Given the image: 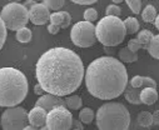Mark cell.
Here are the masks:
<instances>
[{"mask_svg": "<svg viewBox=\"0 0 159 130\" xmlns=\"http://www.w3.org/2000/svg\"><path fill=\"white\" fill-rule=\"evenodd\" d=\"M35 76L47 94L59 98L71 95L85 76L83 61L68 48H52L39 58Z\"/></svg>", "mask_w": 159, "mask_h": 130, "instance_id": "6da1fadb", "label": "cell"}, {"mask_svg": "<svg viewBox=\"0 0 159 130\" xmlns=\"http://www.w3.org/2000/svg\"><path fill=\"white\" fill-rule=\"evenodd\" d=\"M85 86L90 95L100 100L120 96L128 86L125 65L113 56H102L93 60L85 71Z\"/></svg>", "mask_w": 159, "mask_h": 130, "instance_id": "7a4b0ae2", "label": "cell"}, {"mask_svg": "<svg viewBox=\"0 0 159 130\" xmlns=\"http://www.w3.org/2000/svg\"><path fill=\"white\" fill-rule=\"evenodd\" d=\"M28 79L15 68H0V106L15 108L26 98Z\"/></svg>", "mask_w": 159, "mask_h": 130, "instance_id": "3957f363", "label": "cell"}, {"mask_svg": "<svg viewBox=\"0 0 159 130\" xmlns=\"http://www.w3.org/2000/svg\"><path fill=\"white\" fill-rule=\"evenodd\" d=\"M95 119L99 130H128L132 123L127 106L116 101L103 104L98 109Z\"/></svg>", "mask_w": 159, "mask_h": 130, "instance_id": "277c9868", "label": "cell"}, {"mask_svg": "<svg viewBox=\"0 0 159 130\" xmlns=\"http://www.w3.org/2000/svg\"><path fill=\"white\" fill-rule=\"evenodd\" d=\"M97 40L105 48H114L122 44L125 39L127 30L124 21L116 16H104L95 25Z\"/></svg>", "mask_w": 159, "mask_h": 130, "instance_id": "5b68a950", "label": "cell"}, {"mask_svg": "<svg viewBox=\"0 0 159 130\" xmlns=\"http://www.w3.org/2000/svg\"><path fill=\"white\" fill-rule=\"evenodd\" d=\"M0 16H2L7 29L18 31L23 28L29 21V10L24 7V4L20 3H9L3 7L2 11H0Z\"/></svg>", "mask_w": 159, "mask_h": 130, "instance_id": "8992f818", "label": "cell"}, {"mask_svg": "<svg viewBox=\"0 0 159 130\" xmlns=\"http://www.w3.org/2000/svg\"><path fill=\"white\" fill-rule=\"evenodd\" d=\"M70 39L73 44L79 48H90L97 43L95 26L93 23L78 21L70 30Z\"/></svg>", "mask_w": 159, "mask_h": 130, "instance_id": "52a82bcc", "label": "cell"}, {"mask_svg": "<svg viewBox=\"0 0 159 130\" xmlns=\"http://www.w3.org/2000/svg\"><path fill=\"white\" fill-rule=\"evenodd\" d=\"M3 130H23L28 126V111L21 106L8 108L0 116Z\"/></svg>", "mask_w": 159, "mask_h": 130, "instance_id": "ba28073f", "label": "cell"}, {"mask_svg": "<svg viewBox=\"0 0 159 130\" xmlns=\"http://www.w3.org/2000/svg\"><path fill=\"white\" fill-rule=\"evenodd\" d=\"M73 120L71 113L65 106H58L48 113L47 126L50 130H70Z\"/></svg>", "mask_w": 159, "mask_h": 130, "instance_id": "9c48e42d", "label": "cell"}, {"mask_svg": "<svg viewBox=\"0 0 159 130\" xmlns=\"http://www.w3.org/2000/svg\"><path fill=\"white\" fill-rule=\"evenodd\" d=\"M49 19L50 10L43 3H36L31 9H29V20L34 25H44Z\"/></svg>", "mask_w": 159, "mask_h": 130, "instance_id": "30bf717a", "label": "cell"}, {"mask_svg": "<svg viewBox=\"0 0 159 130\" xmlns=\"http://www.w3.org/2000/svg\"><path fill=\"white\" fill-rule=\"evenodd\" d=\"M35 106H39V108H43L44 110H47L48 113L50 110H53L54 108H58V106H65V100L63 98H59V96H55V95H52V94H44L43 96H40L36 103H35ZM66 108V106H65Z\"/></svg>", "mask_w": 159, "mask_h": 130, "instance_id": "8fae6325", "label": "cell"}, {"mask_svg": "<svg viewBox=\"0 0 159 130\" xmlns=\"http://www.w3.org/2000/svg\"><path fill=\"white\" fill-rule=\"evenodd\" d=\"M47 116H48V111L44 110L43 108H39V106H34L28 113L29 124L38 128V129H40V128L47 125Z\"/></svg>", "mask_w": 159, "mask_h": 130, "instance_id": "7c38bea8", "label": "cell"}, {"mask_svg": "<svg viewBox=\"0 0 159 130\" xmlns=\"http://www.w3.org/2000/svg\"><path fill=\"white\" fill-rule=\"evenodd\" d=\"M50 24L58 25L60 29H66L71 23V15L68 11H57L50 14Z\"/></svg>", "mask_w": 159, "mask_h": 130, "instance_id": "4fadbf2b", "label": "cell"}, {"mask_svg": "<svg viewBox=\"0 0 159 130\" xmlns=\"http://www.w3.org/2000/svg\"><path fill=\"white\" fill-rule=\"evenodd\" d=\"M140 93H142V89H135V88H133V86L128 85L125 92H124V98H125L127 101H129L133 105H140L142 104Z\"/></svg>", "mask_w": 159, "mask_h": 130, "instance_id": "5bb4252c", "label": "cell"}, {"mask_svg": "<svg viewBox=\"0 0 159 130\" xmlns=\"http://www.w3.org/2000/svg\"><path fill=\"white\" fill-rule=\"evenodd\" d=\"M140 100H142V104L153 105L158 100V92H157V89H153V88H144V89H142Z\"/></svg>", "mask_w": 159, "mask_h": 130, "instance_id": "9a60e30c", "label": "cell"}, {"mask_svg": "<svg viewBox=\"0 0 159 130\" xmlns=\"http://www.w3.org/2000/svg\"><path fill=\"white\" fill-rule=\"evenodd\" d=\"M153 36H154L153 33H152L150 30H147V29L140 30V31L138 33L137 40L139 41V44H140L142 49H147V50H148V48H149V45H150V41H152Z\"/></svg>", "mask_w": 159, "mask_h": 130, "instance_id": "2e32d148", "label": "cell"}, {"mask_svg": "<svg viewBox=\"0 0 159 130\" xmlns=\"http://www.w3.org/2000/svg\"><path fill=\"white\" fill-rule=\"evenodd\" d=\"M135 121L143 128H150L153 125V114L149 111H140L137 115Z\"/></svg>", "mask_w": 159, "mask_h": 130, "instance_id": "e0dca14e", "label": "cell"}, {"mask_svg": "<svg viewBox=\"0 0 159 130\" xmlns=\"http://www.w3.org/2000/svg\"><path fill=\"white\" fill-rule=\"evenodd\" d=\"M119 59H120L122 63H134L138 60V54L130 52L128 47H125L119 50Z\"/></svg>", "mask_w": 159, "mask_h": 130, "instance_id": "ac0fdd59", "label": "cell"}, {"mask_svg": "<svg viewBox=\"0 0 159 130\" xmlns=\"http://www.w3.org/2000/svg\"><path fill=\"white\" fill-rule=\"evenodd\" d=\"M64 100H65V106L70 110H78L83 105V100L79 95H69Z\"/></svg>", "mask_w": 159, "mask_h": 130, "instance_id": "d6986e66", "label": "cell"}, {"mask_svg": "<svg viewBox=\"0 0 159 130\" xmlns=\"http://www.w3.org/2000/svg\"><path fill=\"white\" fill-rule=\"evenodd\" d=\"M157 9L153 7V5H147L144 8V10L142 11V19L145 21V23H154L155 19H157Z\"/></svg>", "mask_w": 159, "mask_h": 130, "instance_id": "ffe728a7", "label": "cell"}, {"mask_svg": "<svg viewBox=\"0 0 159 130\" xmlns=\"http://www.w3.org/2000/svg\"><path fill=\"white\" fill-rule=\"evenodd\" d=\"M124 26H125V30L128 34H135L139 31V21L133 18V16H129L124 20Z\"/></svg>", "mask_w": 159, "mask_h": 130, "instance_id": "44dd1931", "label": "cell"}, {"mask_svg": "<svg viewBox=\"0 0 159 130\" xmlns=\"http://www.w3.org/2000/svg\"><path fill=\"white\" fill-rule=\"evenodd\" d=\"M148 53L152 58L159 59V34L153 36V39L150 41V45L148 48Z\"/></svg>", "mask_w": 159, "mask_h": 130, "instance_id": "7402d4cb", "label": "cell"}, {"mask_svg": "<svg viewBox=\"0 0 159 130\" xmlns=\"http://www.w3.org/2000/svg\"><path fill=\"white\" fill-rule=\"evenodd\" d=\"M94 111L90 108H83L80 109V113H79V120H80L83 124H90L94 120Z\"/></svg>", "mask_w": 159, "mask_h": 130, "instance_id": "603a6c76", "label": "cell"}, {"mask_svg": "<svg viewBox=\"0 0 159 130\" xmlns=\"http://www.w3.org/2000/svg\"><path fill=\"white\" fill-rule=\"evenodd\" d=\"M15 38H16L18 41L23 43V44H25V43H29L31 40V30L25 26V28H23V29H20V30L16 31Z\"/></svg>", "mask_w": 159, "mask_h": 130, "instance_id": "cb8c5ba5", "label": "cell"}, {"mask_svg": "<svg viewBox=\"0 0 159 130\" xmlns=\"http://www.w3.org/2000/svg\"><path fill=\"white\" fill-rule=\"evenodd\" d=\"M43 4L49 10H53L54 13H57V11H60V9L65 5V2L64 0H44Z\"/></svg>", "mask_w": 159, "mask_h": 130, "instance_id": "d4e9b609", "label": "cell"}, {"mask_svg": "<svg viewBox=\"0 0 159 130\" xmlns=\"http://www.w3.org/2000/svg\"><path fill=\"white\" fill-rule=\"evenodd\" d=\"M7 36H8V29H7L3 19H2V16H0V50H2V48L5 44Z\"/></svg>", "mask_w": 159, "mask_h": 130, "instance_id": "484cf974", "label": "cell"}, {"mask_svg": "<svg viewBox=\"0 0 159 130\" xmlns=\"http://www.w3.org/2000/svg\"><path fill=\"white\" fill-rule=\"evenodd\" d=\"M98 19V11L94 9V8H88L85 11H84V21H88V23H93Z\"/></svg>", "mask_w": 159, "mask_h": 130, "instance_id": "4316f807", "label": "cell"}, {"mask_svg": "<svg viewBox=\"0 0 159 130\" xmlns=\"http://www.w3.org/2000/svg\"><path fill=\"white\" fill-rule=\"evenodd\" d=\"M122 14V9L119 8L118 5H108L107 9H105V16H116L119 18V15Z\"/></svg>", "mask_w": 159, "mask_h": 130, "instance_id": "83f0119b", "label": "cell"}, {"mask_svg": "<svg viewBox=\"0 0 159 130\" xmlns=\"http://www.w3.org/2000/svg\"><path fill=\"white\" fill-rule=\"evenodd\" d=\"M125 3L134 14H139L142 11V2L140 0H127Z\"/></svg>", "mask_w": 159, "mask_h": 130, "instance_id": "f1b7e54d", "label": "cell"}, {"mask_svg": "<svg viewBox=\"0 0 159 130\" xmlns=\"http://www.w3.org/2000/svg\"><path fill=\"white\" fill-rule=\"evenodd\" d=\"M130 86L135 89H143V76H133L132 80H130Z\"/></svg>", "mask_w": 159, "mask_h": 130, "instance_id": "f546056e", "label": "cell"}, {"mask_svg": "<svg viewBox=\"0 0 159 130\" xmlns=\"http://www.w3.org/2000/svg\"><path fill=\"white\" fill-rule=\"evenodd\" d=\"M128 49H129L130 52H133V53H137L139 49H142V47H140V44H139V41L137 40V38H135V39H130V40L128 41Z\"/></svg>", "mask_w": 159, "mask_h": 130, "instance_id": "4dcf8cb0", "label": "cell"}, {"mask_svg": "<svg viewBox=\"0 0 159 130\" xmlns=\"http://www.w3.org/2000/svg\"><path fill=\"white\" fill-rule=\"evenodd\" d=\"M144 88H153V89H157V83L155 80H153L152 78H148V76H143V89Z\"/></svg>", "mask_w": 159, "mask_h": 130, "instance_id": "1f68e13d", "label": "cell"}, {"mask_svg": "<svg viewBox=\"0 0 159 130\" xmlns=\"http://www.w3.org/2000/svg\"><path fill=\"white\" fill-rule=\"evenodd\" d=\"M71 3L79 4V5H92V4H95V0H71Z\"/></svg>", "mask_w": 159, "mask_h": 130, "instance_id": "d6a6232c", "label": "cell"}, {"mask_svg": "<svg viewBox=\"0 0 159 130\" xmlns=\"http://www.w3.org/2000/svg\"><path fill=\"white\" fill-rule=\"evenodd\" d=\"M128 130H150V128H143L137 121H133V123H130V126Z\"/></svg>", "mask_w": 159, "mask_h": 130, "instance_id": "836d02e7", "label": "cell"}, {"mask_svg": "<svg viewBox=\"0 0 159 130\" xmlns=\"http://www.w3.org/2000/svg\"><path fill=\"white\" fill-rule=\"evenodd\" d=\"M48 31H49L50 34L55 35V34H58V33L60 31V28H59L58 25H54V24H49V25H48Z\"/></svg>", "mask_w": 159, "mask_h": 130, "instance_id": "e575fe53", "label": "cell"}, {"mask_svg": "<svg viewBox=\"0 0 159 130\" xmlns=\"http://www.w3.org/2000/svg\"><path fill=\"white\" fill-rule=\"evenodd\" d=\"M34 93H35L36 95H40V96H43L45 92L43 90V88L40 86V84H36V85L34 86Z\"/></svg>", "mask_w": 159, "mask_h": 130, "instance_id": "d590c367", "label": "cell"}, {"mask_svg": "<svg viewBox=\"0 0 159 130\" xmlns=\"http://www.w3.org/2000/svg\"><path fill=\"white\" fill-rule=\"evenodd\" d=\"M153 124L154 125H159V110H155L153 113Z\"/></svg>", "mask_w": 159, "mask_h": 130, "instance_id": "8d00e7d4", "label": "cell"}, {"mask_svg": "<svg viewBox=\"0 0 159 130\" xmlns=\"http://www.w3.org/2000/svg\"><path fill=\"white\" fill-rule=\"evenodd\" d=\"M35 4H36V2H34V0H28V2H25V3H24V7L29 10V9H31Z\"/></svg>", "mask_w": 159, "mask_h": 130, "instance_id": "74e56055", "label": "cell"}, {"mask_svg": "<svg viewBox=\"0 0 159 130\" xmlns=\"http://www.w3.org/2000/svg\"><path fill=\"white\" fill-rule=\"evenodd\" d=\"M23 130H40V129H38V128H35V126H33V125H28V126H25Z\"/></svg>", "mask_w": 159, "mask_h": 130, "instance_id": "f35d334b", "label": "cell"}, {"mask_svg": "<svg viewBox=\"0 0 159 130\" xmlns=\"http://www.w3.org/2000/svg\"><path fill=\"white\" fill-rule=\"evenodd\" d=\"M154 25H155V28L159 30V14L157 15V19H155V21H154Z\"/></svg>", "mask_w": 159, "mask_h": 130, "instance_id": "ab89813d", "label": "cell"}, {"mask_svg": "<svg viewBox=\"0 0 159 130\" xmlns=\"http://www.w3.org/2000/svg\"><path fill=\"white\" fill-rule=\"evenodd\" d=\"M122 3V0H114L113 2V4H120Z\"/></svg>", "mask_w": 159, "mask_h": 130, "instance_id": "60d3db41", "label": "cell"}, {"mask_svg": "<svg viewBox=\"0 0 159 130\" xmlns=\"http://www.w3.org/2000/svg\"><path fill=\"white\" fill-rule=\"evenodd\" d=\"M40 130H50V129H49V128H48V126L45 125V126H43V128H40Z\"/></svg>", "mask_w": 159, "mask_h": 130, "instance_id": "b9f144b4", "label": "cell"}, {"mask_svg": "<svg viewBox=\"0 0 159 130\" xmlns=\"http://www.w3.org/2000/svg\"><path fill=\"white\" fill-rule=\"evenodd\" d=\"M70 130H82V129H79V128H71Z\"/></svg>", "mask_w": 159, "mask_h": 130, "instance_id": "7bdbcfd3", "label": "cell"}]
</instances>
